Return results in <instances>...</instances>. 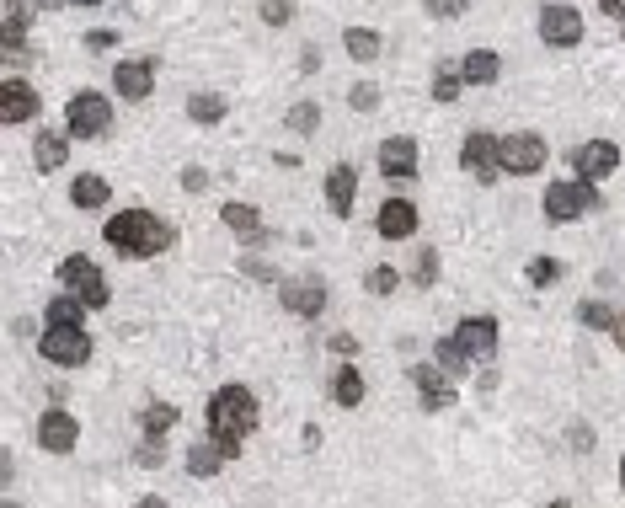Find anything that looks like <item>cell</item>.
<instances>
[{
    "instance_id": "obj_1",
    "label": "cell",
    "mask_w": 625,
    "mask_h": 508,
    "mask_svg": "<svg viewBox=\"0 0 625 508\" xmlns=\"http://www.w3.org/2000/svg\"><path fill=\"white\" fill-rule=\"evenodd\" d=\"M102 236H107V246L113 252H123V257H134V263H150V257H161L171 241V225L161 220V214H150V209H123V214H113V220L102 225Z\"/></svg>"
},
{
    "instance_id": "obj_2",
    "label": "cell",
    "mask_w": 625,
    "mask_h": 508,
    "mask_svg": "<svg viewBox=\"0 0 625 508\" xmlns=\"http://www.w3.org/2000/svg\"><path fill=\"white\" fill-rule=\"evenodd\" d=\"M257 396L246 391V386H220L209 396V434L225 444V455L230 460H241L246 450V439H252V428H257Z\"/></svg>"
},
{
    "instance_id": "obj_3",
    "label": "cell",
    "mask_w": 625,
    "mask_h": 508,
    "mask_svg": "<svg viewBox=\"0 0 625 508\" xmlns=\"http://www.w3.org/2000/svg\"><path fill=\"white\" fill-rule=\"evenodd\" d=\"M540 209H545V220H551V225H572V220L599 214V209H604V193H599V182H588V177L551 182V188H545V198H540Z\"/></svg>"
},
{
    "instance_id": "obj_4",
    "label": "cell",
    "mask_w": 625,
    "mask_h": 508,
    "mask_svg": "<svg viewBox=\"0 0 625 508\" xmlns=\"http://www.w3.org/2000/svg\"><path fill=\"white\" fill-rule=\"evenodd\" d=\"M65 129H70V140H102V134L113 129V102H107L102 91L70 97L65 102Z\"/></svg>"
},
{
    "instance_id": "obj_5",
    "label": "cell",
    "mask_w": 625,
    "mask_h": 508,
    "mask_svg": "<svg viewBox=\"0 0 625 508\" xmlns=\"http://www.w3.org/2000/svg\"><path fill=\"white\" fill-rule=\"evenodd\" d=\"M59 284L75 289V295H81L91 311H107V305H113V289H107L102 268L91 263L86 252H75V257H65V263H59Z\"/></svg>"
},
{
    "instance_id": "obj_6",
    "label": "cell",
    "mask_w": 625,
    "mask_h": 508,
    "mask_svg": "<svg viewBox=\"0 0 625 508\" xmlns=\"http://www.w3.org/2000/svg\"><path fill=\"white\" fill-rule=\"evenodd\" d=\"M38 353L49 364H59V369H81L86 359H91V332L86 327H43V337H38Z\"/></svg>"
},
{
    "instance_id": "obj_7",
    "label": "cell",
    "mask_w": 625,
    "mask_h": 508,
    "mask_svg": "<svg viewBox=\"0 0 625 508\" xmlns=\"http://www.w3.org/2000/svg\"><path fill=\"white\" fill-rule=\"evenodd\" d=\"M460 166L481 182V188H492V182L503 177V140H497V134H487V129L465 134V145H460Z\"/></svg>"
},
{
    "instance_id": "obj_8",
    "label": "cell",
    "mask_w": 625,
    "mask_h": 508,
    "mask_svg": "<svg viewBox=\"0 0 625 508\" xmlns=\"http://www.w3.org/2000/svg\"><path fill=\"white\" fill-rule=\"evenodd\" d=\"M545 140L540 134H529V129H519V134H503V172L508 177H535V172H545Z\"/></svg>"
},
{
    "instance_id": "obj_9",
    "label": "cell",
    "mask_w": 625,
    "mask_h": 508,
    "mask_svg": "<svg viewBox=\"0 0 625 508\" xmlns=\"http://www.w3.org/2000/svg\"><path fill=\"white\" fill-rule=\"evenodd\" d=\"M540 38L551 43V49H577V43H583V11L567 6V0H551V6L540 11Z\"/></svg>"
},
{
    "instance_id": "obj_10",
    "label": "cell",
    "mask_w": 625,
    "mask_h": 508,
    "mask_svg": "<svg viewBox=\"0 0 625 508\" xmlns=\"http://www.w3.org/2000/svg\"><path fill=\"white\" fill-rule=\"evenodd\" d=\"M449 369L444 364H417L412 369V386H417V396H423V412H449L455 407V386H449Z\"/></svg>"
},
{
    "instance_id": "obj_11",
    "label": "cell",
    "mask_w": 625,
    "mask_h": 508,
    "mask_svg": "<svg viewBox=\"0 0 625 508\" xmlns=\"http://www.w3.org/2000/svg\"><path fill=\"white\" fill-rule=\"evenodd\" d=\"M38 444H43L49 455H70L75 444H81V423H75L65 407H49V412L38 418Z\"/></svg>"
},
{
    "instance_id": "obj_12",
    "label": "cell",
    "mask_w": 625,
    "mask_h": 508,
    "mask_svg": "<svg viewBox=\"0 0 625 508\" xmlns=\"http://www.w3.org/2000/svg\"><path fill=\"white\" fill-rule=\"evenodd\" d=\"M615 166H620V145L615 140H588V145L572 150V172L588 177V182H604Z\"/></svg>"
},
{
    "instance_id": "obj_13",
    "label": "cell",
    "mask_w": 625,
    "mask_h": 508,
    "mask_svg": "<svg viewBox=\"0 0 625 508\" xmlns=\"http://www.w3.org/2000/svg\"><path fill=\"white\" fill-rule=\"evenodd\" d=\"M455 343L471 353L476 364H492L497 359V321L492 316H465L455 327Z\"/></svg>"
},
{
    "instance_id": "obj_14",
    "label": "cell",
    "mask_w": 625,
    "mask_h": 508,
    "mask_svg": "<svg viewBox=\"0 0 625 508\" xmlns=\"http://www.w3.org/2000/svg\"><path fill=\"white\" fill-rule=\"evenodd\" d=\"M374 230L385 241H412L417 236V204L412 198H385L380 214H374Z\"/></svg>"
},
{
    "instance_id": "obj_15",
    "label": "cell",
    "mask_w": 625,
    "mask_h": 508,
    "mask_svg": "<svg viewBox=\"0 0 625 508\" xmlns=\"http://www.w3.org/2000/svg\"><path fill=\"white\" fill-rule=\"evenodd\" d=\"M278 300H284V311L289 316H305V321H316L326 311V284L321 279H300V284H278Z\"/></svg>"
},
{
    "instance_id": "obj_16",
    "label": "cell",
    "mask_w": 625,
    "mask_h": 508,
    "mask_svg": "<svg viewBox=\"0 0 625 508\" xmlns=\"http://www.w3.org/2000/svg\"><path fill=\"white\" fill-rule=\"evenodd\" d=\"M113 91L123 102H145L155 91V59H123L113 70Z\"/></svg>"
},
{
    "instance_id": "obj_17",
    "label": "cell",
    "mask_w": 625,
    "mask_h": 508,
    "mask_svg": "<svg viewBox=\"0 0 625 508\" xmlns=\"http://www.w3.org/2000/svg\"><path fill=\"white\" fill-rule=\"evenodd\" d=\"M33 118H38V86H27V81L11 75V81L0 86V123L17 129V123H33Z\"/></svg>"
},
{
    "instance_id": "obj_18",
    "label": "cell",
    "mask_w": 625,
    "mask_h": 508,
    "mask_svg": "<svg viewBox=\"0 0 625 508\" xmlns=\"http://www.w3.org/2000/svg\"><path fill=\"white\" fill-rule=\"evenodd\" d=\"M374 161H380V172H385V177H396V182L417 177V140H412V134H396V140H380V150H374Z\"/></svg>"
},
{
    "instance_id": "obj_19",
    "label": "cell",
    "mask_w": 625,
    "mask_h": 508,
    "mask_svg": "<svg viewBox=\"0 0 625 508\" xmlns=\"http://www.w3.org/2000/svg\"><path fill=\"white\" fill-rule=\"evenodd\" d=\"M353 198H358V172L342 161V166H332V172H326V209H332L337 220H348V214H353Z\"/></svg>"
},
{
    "instance_id": "obj_20",
    "label": "cell",
    "mask_w": 625,
    "mask_h": 508,
    "mask_svg": "<svg viewBox=\"0 0 625 508\" xmlns=\"http://www.w3.org/2000/svg\"><path fill=\"white\" fill-rule=\"evenodd\" d=\"M230 466V455H225V444L220 439H198L193 450H187V476H198V482H209V476H220Z\"/></svg>"
},
{
    "instance_id": "obj_21",
    "label": "cell",
    "mask_w": 625,
    "mask_h": 508,
    "mask_svg": "<svg viewBox=\"0 0 625 508\" xmlns=\"http://www.w3.org/2000/svg\"><path fill=\"white\" fill-rule=\"evenodd\" d=\"M65 134H59V129H38V145H33L38 172H65V161H70V140H65Z\"/></svg>"
},
{
    "instance_id": "obj_22",
    "label": "cell",
    "mask_w": 625,
    "mask_h": 508,
    "mask_svg": "<svg viewBox=\"0 0 625 508\" xmlns=\"http://www.w3.org/2000/svg\"><path fill=\"white\" fill-rule=\"evenodd\" d=\"M220 220H225L230 230H236L241 241H252V246H262V241H268V236H262V214H257L252 204H241V198H230V204L220 209Z\"/></svg>"
},
{
    "instance_id": "obj_23",
    "label": "cell",
    "mask_w": 625,
    "mask_h": 508,
    "mask_svg": "<svg viewBox=\"0 0 625 508\" xmlns=\"http://www.w3.org/2000/svg\"><path fill=\"white\" fill-rule=\"evenodd\" d=\"M177 418H182V412L171 407V402H155V407H145V412H139V434H145V444H155V450H161V444H166V434L177 428Z\"/></svg>"
},
{
    "instance_id": "obj_24",
    "label": "cell",
    "mask_w": 625,
    "mask_h": 508,
    "mask_svg": "<svg viewBox=\"0 0 625 508\" xmlns=\"http://www.w3.org/2000/svg\"><path fill=\"white\" fill-rule=\"evenodd\" d=\"M326 396H332L337 407H358L364 402V375H358L353 364H337L332 380H326Z\"/></svg>"
},
{
    "instance_id": "obj_25",
    "label": "cell",
    "mask_w": 625,
    "mask_h": 508,
    "mask_svg": "<svg viewBox=\"0 0 625 508\" xmlns=\"http://www.w3.org/2000/svg\"><path fill=\"white\" fill-rule=\"evenodd\" d=\"M460 75H465V86H492L497 75H503V59H497L492 49H471L460 59Z\"/></svg>"
},
{
    "instance_id": "obj_26",
    "label": "cell",
    "mask_w": 625,
    "mask_h": 508,
    "mask_svg": "<svg viewBox=\"0 0 625 508\" xmlns=\"http://www.w3.org/2000/svg\"><path fill=\"white\" fill-rule=\"evenodd\" d=\"M107 198H113V188H107V177H97V172H81L70 182V204L75 209H107Z\"/></svg>"
},
{
    "instance_id": "obj_27",
    "label": "cell",
    "mask_w": 625,
    "mask_h": 508,
    "mask_svg": "<svg viewBox=\"0 0 625 508\" xmlns=\"http://www.w3.org/2000/svg\"><path fill=\"white\" fill-rule=\"evenodd\" d=\"M342 49H348L358 65H369V59H380V49H385V38L374 33V27H348L342 33Z\"/></svg>"
},
{
    "instance_id": "obj_28",
    "label": "cell",
    "mask_w": 625,
    "mask_h": 508,
    "mask_svg": "<svg viewBox=\"0 0 625 508\" xmlns=\"http://www.w3.org/2000/svg\"><path fill=\"white\" fill-rule=\"evenodd\" d=\"M91 311V305L81 300V295H75V289H70V295H59V300H49V311H43V316H49L54 321V327H81V316Z\"/></svg>"
},
{
    "instance_id": "obj_29",
    "label": "cell",
    "mask_w": 625,
    "mask_h": 508,
    "mask_svg": "<svg viewBox=\"0 0 625 508\" xmlns=\"http://www.w3.org/2000/svg\"><path fill=\"white\" fill-rule=\"evenodd\" d=\"M187 118H193V123H220L225 118V97H220V91H193V97H187Z\"/></svg>"
},
{
    "instance_id": "obj_30",
    "label": "cell",
    "mask_w": 625,
    "mask_h": 508,
    "mask_svg": "<svg viewBox=\"0 0 625 508\" xmlns=\"http://www.w3.org/2000/svg\"><path fill=\"white\" fill-rule=\"evenodd\" d=\"M433 353H439V364H444V369H449V375H455V380H465V369L476 364L471 353H465V348L455 343V332H449V337H439V348H433Z\"/></svg>"
},
{
    "instance_id": "obj_31",
    "label": "cell",
    "mask_w": 625,
    "mask_h": 508,
    "mask_svg": "<svg viewBox=\"0 0 625 508\" xmlns=\"http://www.w3.org/2000/svg\"><path fill=\"white\" fill-rule=\"evenodd\" d=\"M460 86H465L460 65H439V70H433V97H439V102H455Z\"/></svg>"
},
{
    "instance_id": "obj_32",
    "label": "cell",
    "mask_w": 625,
    "mask_h": 508,
    "mask_svg": "<svg viewBox=\"0 0 625 508\" xmlns=\"http://www.w3.org/2000/svg\"><path fill=\"white\" fill-rule=\"evenodd\" d=\"M412 284H417V289H433V284H439V252H433V246H423V252H417Z\"/></svg>"
},
{
    "instance_id": "obj_33",
    "label": "cell",
    "mask_w": 625,
    "mask_h": 508,
    "mask_svg": "<svg viewBox=\"0 0 625 508\" xmlns=\"http://www.w3.org/2000/svg\"><path fill=\"white\" fill-rule=\"evenodd\" d=\"M289 129H294V134H316V129H321V107H316V102H294V107H289Z\"/></svg>"
},
{
    "instance_id": "obj_34",
    "label": "cell",
    "mask_w": 625,
    "mask_h": 508,
    "mask_svg": "<svg viewBox=\"0 0 625 508\" xmlns=\"http://www.w3.org/2000/svg\"><path fill=\"white\" fill-rule=\"evenodd\" d=\"M577 321L593 327V332H604V327H615V311H609L604 300H583V305H577Z\"/></svg>"
},
{
    "instance_id": "obj_35",
    "label": "cell",
    "mask_w": 625,
    "mask_h": 508,
    "mask_svg": "<svg viewBox=\"0 0 625 508\" xmlns=\"http://www.w3.org/2000/svg\"><path fill=\"white\" fill-rule=\"evenodd\" d=\"M396 284H401V273H396V268H385V263L364 273V289H369V295H380V300H385V295H396Z\"/></svg>"
},
{
    "instance_id": "obj_36",
    "label": "cell",
    "mask_w": 625,
    "mask_h": 508,
    "mask_svg": "<svg viewBox=\"0 0 625 508\" xmlns=\"http://www.w3.org/2000/svg\"><path fill=\"white\" fill-rule=\"evenodd\" d=\"M524 279L535 284V289H545V284H556V279H561V263H556V257H535V263L524 268Z\"/></svg>"
},
{
    "instance_id": "obj_37",
    "label": "cell",
    "mask_w": 625,
    "mask_h": 508,
    "mask_svg": "<svg viewBox=\"0 0 625 508\" xmlns=\"http://www.w3.org/2000/svg\"><path fill=\"white\" fill-rule=\"evenodd\" d=\"M348 102H353V113H374V107H380V86H374V81H358V86L348 91Z\"/></svg>"
},
{
    "instance_id": "obj_38",
    "label": "cell",
    "mask_w": 625,
    "mask_h": 508,
    "mask_svg": "<svg viewBox=\"0 0 625 508\" xmlns=\"http://www.w3.org/2000/svg\"><path fill=\"white\" fill-rule=\"evenodd\" d=\"M294 17V0H262V22L268 27H284Z\"/></svg>"
},
{
    "instance_id": "obj_39",
    "label": "cell",
    "mask_w": 625,
    "mask_h": 508,
    "mask_svg": "<svg viewBox=\"0 0 625 508\" xmlns=\"http://www.w3.org/2000/svg\"><path fill=\"white\" fill-rule=\"evenodd\" d=\"M423 11H428V17H439V22H449V17H460V11H465V0H423Z\"/></svg>"
},
{
    "instance_id": "obj_40",
    "label": "cell",
    "mask_w": 625,
    "mask_h": 508,
    "mask_svg": "<svg viewBox=\"0 0 625 508\" xmlns=\"http://www.w3.org/2000/svg\"><path fill=\"white\" fill-rule=\"evenodd\" d=\"M326 348L342 353V359H353V353H358V337H353V332H332V337H326Z\"/></svg>"
},
{
    "instance_id": "obj_41",
    "label": "cell",
    "mask_w": 625,
    "mask_h": 508,
    "mask_svg": "<svg viewBox=\"0 0 625 508\" xmlns=\"http://www.w3.org/2000/svg\"><path fill=\"white\" fill-rule=\"evenodd\" d=\"M182 188L187 193H203V188H209V172H203V166H182Z\"/></svg>"
},
{
    "instance_id": "obj_42",
    "label": "cell",
    "mask_w": 625,
    "mask_h": 508,
    "mask_svg": "<svg viewBox=\"0 0 625 508\" xmlns=\"http://www.w3.org/2000/svg\"><path fill=\"white\" fill-rule=\"evenodd\" d=\"M81 43H86V49H91V54H107V49H113V43H118V38H113V33H107V27H97V33H86Z\"/></svg>"
},
{
    "instance_id": "obj_43",
    "label": "cell",
    "mask_w": 625,
    "mask_h": 508,
    "mask_svg": "<svg viewBox=\"0 0 625 508\" xmlns=\"http://www.w3.org/2000/svg\"><path fill=\"white\" fill-rule=\"evenodd\" d=\"M6 59H11V65H22V59H27V38L22 33H6Z\"/></svg>"
},
{
    "instance_id": "obj_44",
    "label": "cell",
    "mask_w": 625,
    "mask_h": 508,
    "mask_svg": "<svg viewBox=\"0 0 625 508\" xmlns=\"http://www.w3.org/2000/svg\"><path fill=\"white\" fill-rule=\"evenodd\" d=\"M241 273H246V279H268V284L278 279V273H273L268 263H252V257H241Z\"/></svg>"
},
{
    "instance_id": "obj_45",
    "label": "cell",
    "mask_w": 625,
    "mask_h": 508,
    "mask_svg": "<svg viewBox=\"0 0 625 508\" xmlns=\"http://www.w3.org/2000/svg\"><path fill=\"white\" fill-rule=\"evenodd\" d=\"M567 444H572V450H593V434H588V423H572Z\"/></svg>"
},
{
    "instance_id": "obj_46",
    "label": "cell",
    "mask_w": 625,
    "mask_h": 508,
    "mask_svg": "<svg viewBox=\"0 0 625 508\" xmlns=\"http://www.w3.org/2000/svg\"><path fill=\"white\" fill-rule=\"evenodd\" d=\"M599 11L604 17H625V0H599Z\"/></svg>"
},
{
    "instance_id": "obj_47",
    "label": "cell",
    "mask_w": 625,
    "mask_h": 508,
    "mask_svg": "<svg viewBox=\"0 0 625 508\" xmlns=\"http://www.w3.org/2000/svg\"><path fill=\"white\" fill-rule=\"evenodd\" d=\"M609 332H615V348H625V311H615V327Z\"/></svg>"
},
{
    "instance_id": "obj_48",
    "label": "cell",
    "mask_w": 625,
    "mask_h": 508,
    "mask_svg": "<svg viewBox=\"0 0 625 508\" xmlns=\"http://www.w3.org/2000/svg\"><path fill=\"white\" fill-rule=\"evenodd\" d=\"M38 11H54V6H70V0H33Z\"/></svg>"
},
{
    "instance_id": "obj_49",
    "label": "cell",
    "mask_w": 625,
    "mask_h": 508,
    "mask_svg": "<svg viewBox=\"0 0 625 508\" xmlns=\"http://www.w3.org/2000/svg\"><path fill=\"white\" fill-rule=\"evenodd\" d=\"M70 6H81V11H91V6H102V0H70Z\"/></svg>"
},
{
    "instance_id": "obj_50",
    "label": "cell",
    "mask_w": 625,
    "mask_h": 508,
    "mask_svg": "<svg viewBox=\"0 0 625 508\" xmlns=\"http://www.w3.org/2000/svg\"><path fill=\"white\" fill-rule=\"evenodd\" d=\"M620 487H625V460H620Z\"/></svg>"
},
{
    "instance_id": "obj_51",
    "label": "cell",
    "mask_w": 625,
    "mask_h": 508,
    "mask_svg": "<svg viewBox=\"0 0 625 508\" xmlns=\"http://www.w3.org/2000/svg\"><path fill=\"white\" fill-rule=\"evenodd\" d=\"M620 22H625V17H620Z\"/></svg>"
}]
</instances>
